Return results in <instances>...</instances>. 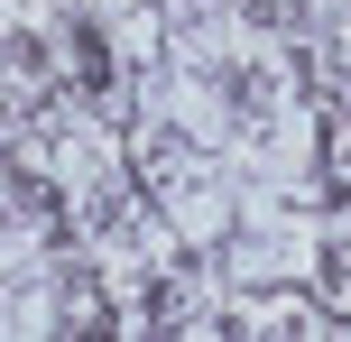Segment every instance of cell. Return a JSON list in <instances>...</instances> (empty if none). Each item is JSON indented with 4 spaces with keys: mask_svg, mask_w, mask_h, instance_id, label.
I'll return each mask as SVG.
<instances>
[{
    "mask_svg": "<svg viewBox=\"0 0 351 342\" xmlns=\"http://www.w3.org/2000/svg\"><path fill=\"white\" fill-rule=\"evenodd\" d=\"M139 167H148V185L176 204L185 232H213V176H204V148H194L185 130H148V139H139Z\"/></svg>",
    "mask_w": 351,
    "mask_h": 342,
    "instance_id": "6da1fadb",
    "label": "cell"
},
{
    "mask_svg": "<svg viewBox=\"0 0 351 342\" xmlns=\"http://www.w3.org/2000/svg\"><path fill=\"white\" fill-rule=\"evenodd\" d=\"M222 102H231V121H241L250 139H278L296 84H287V65H268V56H241V65H222Z\"/></svg>",
    "mask_w": 351,
    "mask_h": 342,
    "instance_id": "7a4b0ae2",
    "label": "cell"
},
{
    "mask_svg": "<svg viewBox=\"0 0 351 342\" xmlns=\"http://www.w3.org/2000/svg\"><path fill=\"white\" fill-rule=\"evenodd\" d=\"M84 232H93V250H111V259H130V269H148V222H139V204L121 195V185H93L84 195Z\"/></svg>",
    "mask_w": 351,
    "mask_h": 342,
    "instance_id": "3957f363",
    "label": "cell"
},
{
    "mask_svg": "<svg viewBox=\"0 0 351 342\" xmlns=\"http://www.w3.org/2000/svg\"><path fill=\"white\" fill-rule=\"evenodd\" d=\"M47 65H56V56H47V37H28V28H19V37H10V84H19V93H47Z\"/></svg>",
    "mask_w": 351,
    "mask_h": 342,
    "instance_id": "277c9868",
    "label": "cell"
},
{
    "mask_svg": "<svg viewBox=\"0 0 351 342\" xmlns=\"http://www.w3.org/2000/svg\"><path fill=\"white\" fill-rule=\"evenodd\" d=\"M324 296H333V306L351 315V222H342L333 241H324Z\"/></svg>",
    "mask_w": 351,
    "mask_h": 342,
    "instance_id": "5b68a950",
    "label": "cell"
},
{
    "mask_svg": "<svg viewBox=\"0 0 351 342\" xmlns=\"http://www.w3.org/2000/svg\"><path fill=\"white\" fill-rule=\"evenodd\" d=\"M250 28H305V0H241Z\"/></svg>",
    "mask_w": 351,
    "mask_h": 342,
    "instance_id": "8992f818",
    "label": "cell"
}]
</instances>
